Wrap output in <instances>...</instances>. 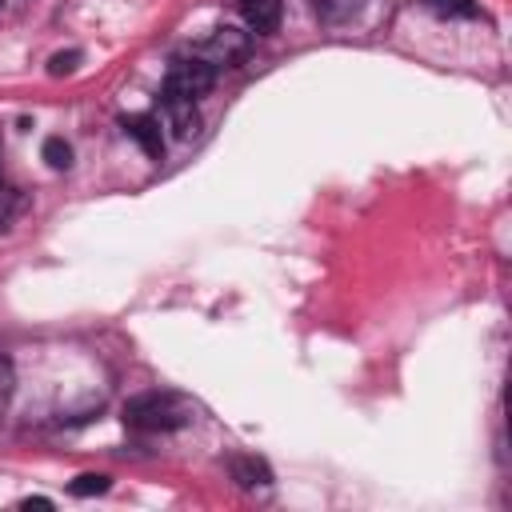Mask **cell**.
Wrapping results in <instances>:
<instances>
[{"instance_id": "cell-14", "label": "cell", "mask_w": 512, "mask_h": 512, "mask_svg": "<svg viewBox=\"0 0 512 512\" xmlns=\"http://www.w3.org/2000/svg\"><path fill=\"white\" fill-rule=\"evenodd\" d=\"M76 64H80V52L72 48V52H56L52 60H48V72L52 76H64V72H76Z\"/></svg>"}, {"instance_id": "cell-11", "label": "cell", "mask_w": 512, "mask_h": 512, "mask_svg": "<svg viewBox=\"0 0 512 512\" xmlns=\"http://www.w3.org/2000/svg\"><path fill=\"white\" fill-rule=\"evenodd\" d=\"M68 488H72V496H100V492L112 488V480H108L104 472H84V476H76Z\"/></svg>"}, {"instance_id": "cell-7", "label": "cell", "mask_w": 512, "mask_h": 512, "mask_svg": "<svg viewBox=\"0 0 512 512\" xmlns=\"http://www.w3.org/2000/svg\"><path fill=\"white\" fill-rule=\"evenodd\" d=\"M232 480H236L240 488H268V484H272V472H268V464L256 460V456H232Z\"/></svg>"}, {"instance_id": "cell-6", "label": "cell", "mask_w": 512, "mask_h": 512, "mask_svg": "<svg viewBox=\"0 0 512 512\" xmlns=\"http://www.w3.org/2000/svg\"><path fill=\"white\" fill-rule=\"evenodd\" d=\"M240 12H244V20H248V28H252L256 36H268V32L280 28L284 4H280V0H240Z\"/></svg>"}, {"instance_id": "cell-2", "label": "cell", "mask_w": 512, "mask_h": 512, "mask_svg": "<svg viewBox=\"0 0 512 512\" xmlns=\"http://www.w3.org/2000/svg\"><path fill=\"white\" fill-rule=\"evenodd\" d=\"M216 84V68L200 56H188V60H172L168 76H164V92L172 96H188V100H200L204 92H212Z\"/></svg>"}, {"instance_id": "cell-8", "label": "cell", "mask_w": 512, "mask_h": 512, "mask_svg": "<svg viewBox=\"0 0 512 512\" xmlns=\"http://www.w3.org/2000/svg\"><path fill=\"white\" fill-rule=\"evenodd\" d=\"M364 4H368V0H316V12H320V20H328V24H344V20H352Z\"/></svg>"}, {"instance_id": "cell-1", "label": "cell", "mask_w": 512, "mask_h": 512, "mask_svg": "<svg viewBox=\"0 0 512 512\" xmlns=\"http://www.w3.org/2000/svg\"><path fill=\"white\" fill-rule=\"evenodd\" d=\"M192 420V404L176 392H140L124 404V424L136 432H172Z\"/></svg>"}, {"instance_id": "cell-5", "label": "cell", "mask_w": 512, "mask_h": 512, "mask_svg": "<svg viewBox=\"0 0 512 512\" xmlns=\"http://www.w3.org/2000/svg\"><path fill=\"white\" fill-rule=\"evenodd\" d=\"M124 132L144 148V156L164 160V136H160V120L156 116H124Z\"/></svg>"}, {"instance_id": "cell-12", "label": "cell", "mask_w": 512, "mask_h": 512, "mask_svg": "<svg viewBox=\"0 0 512 512\" xmlns=\"http://www.w3.org/2000/svg\"><path fill=\"white\" fill-rule=\"evenodd\" d=\"M24 208V196H20V188H12V184H0V232L16 220V212Z\"/></svg>"}, {"instance_id": "cell-10", "label": "cell", "mask_w": 512, "mask_h": 512, "mask_svg": "<svg viewBox=\"0 0 512 512\" xmlns=\"http://www.w3.org/2000/svg\"><path fill=\"white\" fill-rule=\"evenodd\" d=\"M436 16H444V20H468V16H476V0H424Z\"/></svg>"}, {"instance_id": "cell-4", "label": "cell", "mask_w": 512, "mask_h": 512, "mask_svg": "<svg viewBox=\"0 0 512 512\" xmlns=\"http://www.w3.org/2000/svg\"><path fill=\"white\" fill-rule=\"evenodd\" d=\"M164 116H168L172 136H180V140H188V136L200 128L196 100H188V96H172V92H164Z\"/></svg>"}, {"instance_id": "cell-13", "label": "cell", "mask_w": 512, "mask_h": 512, "mask_svg": "<svg viewBox=\"0 0 512 512\" xmlns=\"http://www.w3.org/2000/svg\"><path fill=\"white\" fill-rule=\"evenodd\" d=\"M12 392H16V368H12L8 356H0V416H4L8 404H12Z\"/></svg>"}, {"instance_id": "cell-3", "label": "cell", "mask_w": 512, "mask_h": 512, "mask_svg": "<svg viewBox=\"0 0 512 512\" xmlns=\"http://www.w3.org/2000/svg\"><path fill=\"white\" fill-rule=\"evenodd\" d=\"M196 56L208 60L212 68H220V64L228 68V64H236V60L248 56V32H240V28H232V24L212 28V32L204 36V44L196 48Z\"/></svg>"}, {"instance_id": "cell-15", "label": "cell", "mask_w": 512, "mask_h": 512, "mask_svg": "<svg viewBox=\"0 0 512 512\" xmlns=\"http://www.w3.org/2000/svg\"><path fill=\"white\" fill-rule=\"evenodd\" d=\"M20 508H52V500H44V496H28Z\"/></svg>"}, {"instance_id": "cell-9", "label": "cell", "mask_w": 512, "mask_h": 512, "mask_svg": "<svg viewBox=\"0 0 512 512\" xmlns=\"http://www.w3.org/2000/svg\"><path fill=\"white\" fill-rule=\"evenodd\" d=\"M40 156H44V160H48V168H56V172L72 168V144H68L64 136H48V140H44V148H40Z\"/></svg>"}]
</instances>
